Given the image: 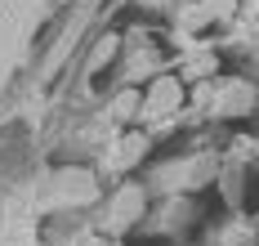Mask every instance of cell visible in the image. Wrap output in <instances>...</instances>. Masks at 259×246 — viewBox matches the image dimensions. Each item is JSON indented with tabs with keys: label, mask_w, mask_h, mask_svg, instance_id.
<instances>
[{
	"label": "cell",
	"mask_w": 259,
	"mask_h": 246,
	"mask_svg": "<svg viewBox=\"0 0 259 246\" xmlns=\"http://www.w3.org/2000/svg\"><path fill=\"white\" fill-rule=\"evenodd\" d=\"M206 72H210V54H197L188 63V76H206Z\"/></svg>",
	"instance_id": "5b68a950"
},
{
	"label": "cell",
	"mask_w": 259,
	"mask_h": 246,
	"mask_svg": "<svg viewBox=\"0 0 259 246\" xmlns=\"http://www.w3.org/2000/svg\"><path fill=\"white\" fill-rule=\"evenodd\" d=\"M139 197H143V192H139V188H125V192H121V197H116V206H121V211L112 215V228H121V224H125V219L134 215V201H139Z\"/></svg>",
	"instance_id": "3957f363"
},
{
	"label": "cell",
	"mask_w": 259,
	"mask_h": 246,
	"mask_svg": "<svg viewBox=\"0 0 259 246\" xmlns=\"http://www.w3.org/2000/svg\"><path fill=\"white\" fill-rule=\"evenodd\" d=\"M143 148H148V139H143V135L121 139V143H116V152L107 157V166H112V170H125L130 161H139V157H143Z\"/></svg>",
	"instance_id": "7a4b0ae2"
},
{
	"label": "cell",
	"mask_w": 259,
	"mask_h": 246,
	"mask_svg": "<svg viewBox=\"0 0 259 246\" xmlns=\"http://www.w3.org/2000/svg\"><path fill=\"white\" fill-rule=\"evenodd\" d=\"M206 14L210 18H228L233 14V0H206Z\"/></svg>",
	"instance_id": "277c9868"
},
{
	"label": "cell",
	"mask_w": 259,
	"mask_h": 246,
	"mask_svg": "<svg viewBox=\"0 0 259 246\" xmlns=\"http://www.w3.org/2000/svg\"><path fill=\"white\" fill-rule=\"evenodd\" d=\"M179 103H183V85H179V76H161V81L148 90V99H143V116H170Z\"/></svg>",
	"instance_id": "6da1fadb"
},
{
	"label": "cell",
	"mask_w": 259,
	"mask_h": 246,
	"mask_svg": "<svg viewBox=\"0 0 259 246\" xmlns=\"http://www.w3.org/2000/svg\"><path fill=\"white\" fill-rule=\"evenodd\" d=\"M130 112H134V94H121L116 99V116H130Z\"/></svg>",
	"instance_id": "8992f818"
}]
</instances>
